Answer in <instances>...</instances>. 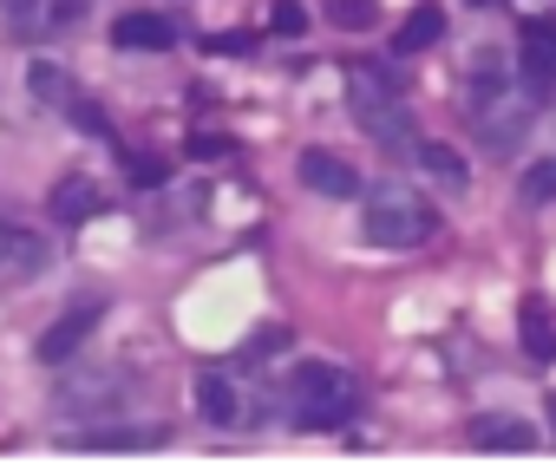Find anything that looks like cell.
I'll use <instances>...</instances> for the list:
<instances>
[{
  "label": "cell",
  "mask_w": 556,
  "mask_h": 471,
  "mask_svg": "<svg viewBox=\"0 0 556 471\" xmlns=\"http://www.w3.org/2000/svg\"><path fill=\"white\" fill-rule=\"evenodd\" d=\"M439 34H445V14H439V8H413L406 27H400V47H393V53H426Z\"/></svg>",
  "instance_id": "5bb4252c"
},
{
  "label": "cell",
  "mask_w": 556,
  "mask_h": 471,
  "mask_svg": "<svg viewBox=\"0 0 556 471\" xmlns=\"http://www.w3.org/2000/svg\"><path fill=\"white\" fill-rule=\"evenodd\" d=\"M99 209H105L99 183H86V177H60V183H53V216H60V222H92Z\"/></svg>",
  "instance_id": "8fae6325"
},
{
  "label": "cell",
  "mask_w": 556,
  "mask_h": 471,
  "mask_svg": "<svg viewBox=\"0 0 556 471\" xmlns=\"http://www.w3.org/2000/svg\"><path fill=\"white\" fill-rule=\"evenodd\" d=\"M471 8H497V0H471Z\"/></svg>",
  "instance_id": "4316f807"
},
{
  "label": "cell",
  "mask_w": 556,
  "mask_h": 471,
  "mask_svg": "<svg viewBox=\"0 0 556 471\" xmlns=\"http://www.w3.org/2000/svg\"><path fill=\"white\" fill-rule=\"evenodd\" d=\"M27 92L47 99V105H73V79H66L53 60H34V66H27Z\"/></svg>",
  "instance_id": "9a60e30c"
},
{
  "label": "cell",
  "mask_w": 556,
  "mask_h": 471,
  "mask_svg": "<svg viewBox=\"0 0 556 471\" xmlns=\"http://www.w3.org/2000/svg\"><path fill=\"white\" fill-rule=\"evenodd\" d=\"M523 196H530V203H549V196H556V157H536V164L523 170Z\"/></svg>",
  "instance_id": "ac0fdd59"
},
{
  "label": "cell",
  "mask_w": 556,
  "mask_h": 471,
  "mask_svg": "<svg viewBox=\"0 0 556 471\" xmlns=\"http://www.w3.org/2000/svg\"><path fill=\"white\" fill-rule=\"evenodd\" d=\"M328 21L361 34V27H374V8H367V0H334V8H328Z\"/></svg>",
  "instance_id": "d6986e66"
},
{
  "label": "cell",
  "mask_w": 556,
  "mask_h": 471,
  "mask_svg": "<svg viewBox=\"0 0 556 471\" xmlns=\"http://www.w3.org/2000/svg\"><path fill=\"white\" fill-rule=\"evenodd\" d=\"M361 229H367V243H380V250H419V243H432L439 209H432L426 196L400 190V183H380V190L367 196Z\"/></svg>",
  "instance_id": "7a4b0ae2"
},
{
  "label": "cell",
  "mask_w": 556,
  "mask_h": 471,
  "mask_svg": "<svg viewBox=\"0 0 556 471\" xmlns=\"http://www.w3.org/2000/svg\"><path fill=\"white\" fill-rule=\"evenodd\" d=\"M236 144L229 138H190V157H229Z\"/></svg>",
  "instance_id": "cb8c5ba5"
},
{
  "label": "cell",
  "mask_w": 556,
  "mask_h": 471,
  "mask_svg": "<svg viewBox=\"0 0 556 471\" xmlns=\"http://www.w3.org/2000/svg\"><path fill=\"white\" fill-rule=\"evenodd\" d=\"M112 40H118V53H164V47L177 40V27H170L164 14H125V21L112 27Z\"/></svg>",
  "instance_id": "ba28073f"
},
{
  "label": "cell",
  "mask_w": 556,
  "mask_h": 471,
  "mask_svg": "<svg viewBox=\"0 0 556 471\" xmlns=\"http://www.w3.org/2000/svg\"><path fill=\"white\" fill-rule=\"evenodd\" d=\"M210 53H249V34H216Z\"/></svg>",
  "instance_id": "d4e9b609"
},
{
  "label": "cell",
  "mask_w": 556,
  "mask_h": 471,
  "mask_svg": "<svg viewBox=\"0 0 556 471\" xmlns=\"http://www.w3.org/2000/svg\"><path fill=\"white\" fill-rule=\"evenodd\" d=\"M504 86H510V73H504V53H497V47H478V60H471V112H484V105H504Z\"/></svg>",
  "instance_id": "30bf717a"
},
{
  "label": "cell",
  "mask_w": 556,
  "mask_h": 471,
  "mask_svg": "<svg viewBox=\"0 0 556 471\" xmlns=\"http://www.w3.org/2000/svg\"><path fill=\"white\" fill-rule=\"evenodd\" d=\"M302 183L308 190H321V196H354L361 190V170L348 164V157H334V151H302Z\"/></svg>",
  "instance_id": "8992f818"
},
{
  "label": "cell",
  "mask_w": 556,
  "mask_h": 471,
  "mask_svg": "<svg viewBox=\"0 0 556 471\" xmlns=\"http://www.w3.org/2000/svg\"><path fill=\"white\" fill-rule=\"evenodd\" d=\"M419 170H426L439 190H465V183H471V170H465V157H458L452 144H419Z\"/></svg>",
  "instance_id": "7c38bea8"
},
{
  "label": "cell",
  "mask_w": 556,
  "mask_h": 471,
  "mask_svg": "<svg viewBox=\"0 0 556 471\" xmlns=\"http://www.w3.org/2000/svg\"><path fill=\"white\" fill-rule=\"evenodd\" d=\"M0 14H8L14 34H27V27H40V0H0Z\"/></svg>",
  "instance_id": "44dd1931"
},
{
  "label": "cell",
  "mask_w": 556,
  "mask_h": 471,
  "mask_svg": "<svg viewBox=\"0 0 556 471\" xmlns=\"http://www.w3.org/2000/svg\"><path fill=\"white\" fill-rule=\"evenodd\" d=\"M549 419H556V393H549Z\"/></svg>",
  "instance_id": "83f0119b"
},
{
  "label": "cell",
  "mask_w": 556,
  "mask_h": 471,
  "mask_svg": "<svg viewBox=\"0 0 556 471\" xmlns=\"http://www.w3.org/2000/svg\"><path fill=\"white\" fill-rule=\"evenodd\" d=\"M289 412H295L302 432H334V425H348V412H354V380H348V367H334V360H302L295 380H289Z\"/></svg>",
  "instance_id": "6da1fadb"
},
{
  "label": "cell",
  "mask_w": 556,
  "mask_h": 471,
  "mask_svg": "<svg viewBox=\"0 0 556 471\" xmlns=\"http://www.w3.org/2000/svg\"><path fill=\"white\" fill-rule=\"evenodd\" d=\"M47 263H53V250L40 243V236H27V229H21V236H14V256H8V269H14V276H40Z\"/></svg>",
  "instance_id": "2e32d148"
},
{
  "label": "cell",
  "mask_w": 556,
  "mask_h": 471,
  "mask_svg": "<svg viewBox=\"0 0 556 471\" xmlns=\"http://www.w3.org/2000/svg\"><path fill=\"white\" fill-rule=\"evenodd\" d=\"M138 445H157L151 432H86L73 438V451H138Z\"/></svg>",
  "instance_id": "e0dca14e"
},
{
  "label": "cell",
  "mask_w": 556,
  "mask_h": 471,
  "mask_svg": "<svg viewBox=\"0 0 556 471\" xmlns=\"http://www.w3.org/2000/svg\"><path fill=\"white\" fill-rule=\"evenodd\" d=\"M517 341H523V354L530 360H556V321H549V302L543 295H523V308H517Z\"/></svg>",
  "instance_id": "52a82bcc"
},
{
  "label": "cell",
  "mask_w": 556,
  "mask_h": 471,
  "mask_svg": "<svg viewBox=\"0 0 556 471\" xmlns=\"http://www.w3.org/2000/svg\"><path fill=\"white\" fill-rule=\"evenodd\" d=\"M14 236H21V229H8V222H0V263L14 256Z\"/></svg>",
  "instance_id": "484cf974"
},
{
  "label": "cell",
  "mask_w": 556,
  "mask_h": 471,
  "mask_svg": "<svg viewBox=\"0 0 556 471\" xmlns=\"http://www.w3.org/2000/svg\"><path fill=\"white\" fill-rule=\"evenodd\" d=\"M268 27H275V34H302V27H308V14L295 8V0H282V8H275V21H268Z\"/></svg>",
  "instance_id": "7402d4cb"
},
{
  "label": "cell",
  "mask_w": 556,
  "mask_h": 471,
  "mask_svg": "<svg viewBox=\"0 0 556 471\" xmlns=\"http://www.w3.org/2000/svg\"><path fill=\"white\" fill-rule=\"evenodd\" d=\"M348 112L361 118V131H374L380 144H413V118H406V105H400V86H393V73L387 66H348Z\"/></svg>",
  "instance_id": "3957f363"
},
{
  "label": "cell",
  "mask_w": 556,
  "mask_h": 471,
  "mask_svg": "<svg viewBox=\"0 0 556 471\" xmlns=\"http://www.w3.org/2000/svg\"><path fill=\"white\" fill-rule=\"evenodd\" d=\"M197 399H203V419H216V425H236L242 419V399H236V386L223 373H203L197 380Z\"/></svg>",
  "instance_id": "4fadbf2b"
},
{
  "label": "cell",
  "mask_w": 556,
  "mask_h": 471,
  "mask_svg": "<svg viewBox=\"0 0 556 471\" xmlns=\"http://www.w3.org/2000/svg\"><path fill=\"white\" fill-rule=\"evenodd\" d=\"M92 328H99V308H92V302L66 308V315H60V321L40 334V360H47V367H66V360H73V354L92 341Z\"/></svg>",
  "instance_id": "5b68a950"
},
{
  "label": "cell",
  "mask_w": 556,
  "mask_h": 471,
  "mask_svg": "<svg viewBox=\"0 0 556 471\" xmlns=\"http://www.w3.org/2000/svg\"><path fill=\"white\" fill-rule=\"evenodd\" d=\"M471 445H478V451H530L536 432H530L523 419H510V412H484V419L471 425Z\"/></svg>",
  "instance_id": "9c48e42d"
},
{
  "label": "cell",
  "mask_w": 556,
  "mask_h": 471,
  "mask_svg": "<svg viewBox=\"0 0 556 471\" xmlns=\"http://www.w3.org/2000/svg\"><path fill=\"white\" fill-rule=\"evenodd\" d=\"M164 177H170V164H157V157H131V183L151 190V183H164Z\"/></svg>",
  "instance_id": "603a6c76"
},
{
  "label": "cell",
  "mask_w": 556,
  "mask_h": 471,
  "mask_svg": "<svg viewBox=\"0 0 556 471\" xmlns=\"http://www.w3.org/2000/svg\"><path fill=\"white\" fill-rule=\"evenodd\" d=\"M517 79H523V92H530V99H549V92H556V34H549L543 21H530V27H523Z\"/></svg>",
  "instance_id": "277c9868"
},
{
  "label": "cell",
  "mask_w": 556,
  "mask_h": 471,
  "mask_svg": "<svg viewBox=\"0 0 556 471\" xmlns=\"http://www.w3.org/2000/svg\"><path fill=\"white\" fill-rule=\"evenodd\" d=\"M66 112H73V125H79V131H92V138H112V125H105V112H99L92 99H73Z\"/></svg>",
  "instance_id": "ffe728a7"
}]
</instances>
